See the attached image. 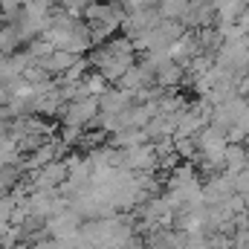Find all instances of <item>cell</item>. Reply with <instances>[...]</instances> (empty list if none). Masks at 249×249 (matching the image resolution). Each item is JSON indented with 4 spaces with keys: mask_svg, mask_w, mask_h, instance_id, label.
<instances>
[{
    "mask_svg": "<svg viewBox=\"0 0 249 249\" xmlns=\"http://www.w3.org/2000/svg\"><path fill=\"white\" fill-rule=\"evenodd\" d=\"M53 75L41 67V64H32L26 72H23V81H29V84H44V81H50Z\"/></svg>",
    "mask_w": 249,
    "mask_h": 249,
    "instance_id": "cell-15",
    "label": "cell"
},
{
    "mask_svg": "<svg viewBox=\"0 0 249 249\" xmlns=\"http://www.w3.org/2000/svg\"><path fill=\"white\" fill-rule=\"evenodd\" d=\"M9 226H12V223H6V220H0V238H3L6 232H9Z\"/></svg>",
    "mask_w": 249,
    "mask_h": 249,
    "instance_id": "cell-19",
    "label": "cell"
},
{
    "mask_svg": "<svg viewBox=\"0 0 249 249\" xmlns=\"http://www.w3.org/2000/svg\"><path fill=\"white\" fill-rule=\"evenodd\" d=\"M183 78H186V70H183L180 64H168V67H162V70L157 72V84H160L162 90H177V87L183 84Z\"/></svg>",
    "mask_w": 249,
    "mask_h": 249,
    "instance_id": "cell-7",
    "label": "cell"
},
{
    "mask_svg": "<svg viewBox=\"0 0 249 249\" xmlns=\"http://www.w3.org/2000/svg\"><path fill=\"white\" fill-rule=\"evenodd\" d=\"M107 90H110V84H107V78H105L99 70H93V72L84 78V93H87V96L99 99V96H105Z\"/></svg>",
    "mask_w": 249,
    "mask_h": 249,
    "instance_id": "cell-9",
    "label": "cell"
},
{
    "mask_svg": "<svg viewBox=\"0 0 249 249\" xmlns=\"http://www.w3.org/2000/svg\"><path fill=\"white\" fill-rule=\"evenodd\" d=\"M203 127H209V119H203L194 107H188L186 113L180 116V124H177L174 139H197V133H200Z\"/></svg>",
    "mask_w": 249,
    "mask_h": 249,
    "instance_id": "cell-4",
    "label": "cell"
},
{
    "mask_svg": "<svg viewBox=\"0 0 249 249\" xmlns=\"http://www.w3.org/2000/svg\"><path fill=\"white\" fill-rule=\"evenodd\" d=\"M102 113V107H99V99H93V96H87V99H75V102H70L67 107H64L61 113V124H72V127H90L93 119Z\"/></svg>",
    "mask_w": 249,
    "mask_h": 249,
    "instance_id": "cell-1",
    "label": "cell"
},
{
    "mask_svg": "<svg viewBox=\"0 0 249 249\" xmlns=\"http://www.w3.org/2000/svg\"><path fill=\"white\" fill-rule=\"evenodd\" d=\"M223 174H229V177H238V174H244L249 168V151L247 145H229L226 148V160H223Z\"/></svg>",
    "mask_w": 249,
    "mask_h": 249,
    "instance_id": "cell-5",
    "label": "cell"
},
{
    "mask_svg": "<svg viewBox=\"0 0 249 249\" xmlns=\"http://www.w3.org/2000/svg\"><path fill=\"white\" fill-rule=\"evenodd\" d=\"M226 209H229L235 217L244 214V212H247V197H244V194H232V197L226 200Z\"/></svg>",
    "mask_w": 249,
    "mask_h": 249,
    "instance_id": "cell-16",
    "label": "cell"
},
{
    "mask_svg": "<svg viewBox=\"0 0 249 249\" xmlns=\"http://www.w3.org/2000/svg\"><path fill=\"white\" fill-rule=\"evenodd\" d=\"M81 220H84V217H81L75 209H64L55 217L47 220V229H44V232H47L53 241H67V238H72V235L81 232Z\"/></svg>",
    "mask_w": 249,
    "mask_h": 249,
    "instance_id": "cell-2",
    "label": "cell"
},
{
    "mask_svg": "<svg viewBox=\"0 0 249 249\" xmlns=\"http://www.w3.org/2000/svg\"><path fill=\"white\" fill-rule=\"evenodd\" d=\"M26 53L32 55V61H44L47 55H53L55 53V47L50 44V41H44V38H35V41H29V47H26Z\"/></svg>",
    "mask_w": 249,
    "mask_h": 249,
    "instance_id": "cell-12",
    "label": "cell"
},
{
    "mask_svg": "<svg viewBox=\"0 0 249 249\" xmlns=\"http://www.w3.org/2000/svg\"><path fill=\"white\" fill-rule=\"evenodd\" d=\"M136 105V93H130V90H122V87H110L105 96H99V107H102V113H124V110H130Z\"/></svg>",
    "mask_w": 249,
    "mask_h": 249,
    "instance_id": "cell-3",
    "label": "cell"
},
{
    "mask_svg": "<svg viewBox=\"0 0 249 249\" xmlns=\"http://www.w3.org/2000/svg\"><path fill=\"white\" fill-rule=\"evenodd\" d=\"M142 64H148L154 72H160L162 67L174 64V58H171V50H148V53L142 55Z\"/></svg>",
    "mask_w": 249,
    "mask_h": 249,
    "instance_id": "cell-10",
    "label": "cell"
},
{
    "mask_svg": "<svg viewBox=\"0 0 249 249\" xmlns=\"http://www.w3.org/2000/svg\"><path fill=\"white\" fill-rule=\"evenodd\" d=\"M75 61H78V55H72V53H67V50H55L53 55H47L44 61H38V64H41L50 75H64Z\"/></svg>",
    "mask_w": 249,
    "mask_h": 249,
    "instance_id": "cell-6",
    "label": "cell"
},
{
    "mask_svg": "<svg viewBox=\"0 0 249 249\" xmlns=\"http://www.w3.org/2000/svg\"><path fill=\"white\" fill-rule=\"evenodd\" d=\"M18 206H20V203H18V197H15L12 191H9V194H0V220H6V223H9V220H12V214L18 212Z\"/></svg>",
    "mask_w": 249,
    "mask_h": 249,
    "instance_id": "cell-14",
    "label": "cell"
},
{
    "mask_svg": "<svg viewBox=\"0 0 249 249\" xmlns=\"http://www.w3.org/2000/svg\"><path fill=\"white\" fill-rule=\"evenodd\" d=\"M238 26H241V29H244V32H247V35H249V6H247V9H244V15L238 18Z\"/></svg>",
    "mask_w": 249,
    "mask_h": 249,
    "instance_id": "cell-17",
    "label": "cell"
},
{
    "mask_svg": "<svg viewBox=\"0 0 249 249\" xmlns=\"http://www.w3.org/2000/svg\"><path fill=\"white\" fill-rule=\"evenodd\" d=\"M174 148H177L183 162H200V148L194 139H174Z\"/></svg>",
    "mask_w": 249,
    "mask_h": 249,
    "instance_id": "cell-11",
    "label": "cell"
},
{
    "mask_svg": "<svg viewBox=\"0 0 249 249\" xmlns=\"http://www.w3.org/2000/svg\"><path fill=\"white\" fill-rule=\"evenodd\" d=\"M9 99H12V93L0 84V107H6V105H9Z\"/></svg>",
    "mask_w": 249,
    "mask_h": 249,
    "instance_id": "cell-18",
    "label": "cell"
},
{
    "mask_svg": "<svg viewBox=\"0 0 249 249\" xmlns=\"http://www.w3.org/2000/svg\"><path fill=\"white\" fill-rule=\"evenodd\" d=\"M247 3H249V0H247Z\"/></svg>",
    "mask_w": 249,
    "mask_h": 249,
    "instance_id": "cell-20",
    "label": "cell"
},
{
    "mask_svg": "<svg viewBox=\"0 0 249 249\" xmlns=\"http://www.w3.org/2000/svg\"><path fill=\"white\" fill-rule=\"evenodd\" d=\"M188 183H197V171H194V162H180L174 168V174L168 177V188H180Z\"/></svg>",
    "mask_w": 249,
    "mask_h": 249,
    "instance_id": "cell-8",
    "label": "cell"
},
{
    "mask_svg": "<svg viewBox=\"0 0 249 249\" xmlns=\"http://www.w3.org/2000/svg\"><path fill=\"white\" fill-rule=\"evenodd\" d=\"M180 249H209V235L206 232H180Z\"/></svg>",
    "mask_w": 249,
    "mask_h": 249,
    "instance_id": "cell-13",
    "label": "cell"
}]
</instances>
